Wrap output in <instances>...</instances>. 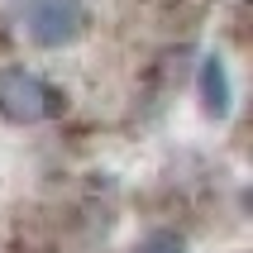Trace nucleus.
<instances>
[{
  "label": "nucleus",
  "instance_id": "nucleus-1",
  "mask_svg": "<svg viewBox=\"0 0 253 253\" xmlns=\"http://www.w3.org/2000/svg\"><path fill=\"white\" fill-rule=\"evenodd\" d=\"M62 110V91L43 82L29 67H5L0 72V115L10 125H43Z\"/></svg>",
  "mask_w": 253,
  "mask_h": 253
},
{
  "label": "nucleus",
  "instance_id": "nucleus-2",
  "mask_svg": "<svg viewBox=\"0 0 253 253\" xmlns=\"http://www.w3.org/2000/svg\"><path fill=\"white\" fill-rule=\"evenodd\" d=\"M24 34L39 48H67L86 34L82 0H24Z\"/></svg>",
  "mask_w": 253,
  "mask_h": 253
},
{
  "label": "nucleus",
  "instance_id": "nucleus-3",
  "mask_svg": "<svg viewBox=\"0 0 253 253\" xmlns=\"http://www.w3.org/2000/svg\"><path fill=\"white\" fill-rule=\"evenodd\" d=\"M196 96H201V110L211 120H225L229 105H234V82H229V67L220 53H206L201 57V72H196Z\"/></svg>",
  "mask_w": 253,
  "mask_h": 253
},
{
  "label": "nucleus",
  "instance_id": "nucleus-4",
  "mask_svg": "<svg viewBox=\"0 0 253 253\" xmlns=\"http://www.w3.org/2000/svg\"><path fill=\"white\" fill-rule=\"evenodd\" d=\"M129 253H186V234H177V229H153V234H143Z\"/></svg>",
  "mask_w": 253,
  "mask_h": 253
}]
</instances>
